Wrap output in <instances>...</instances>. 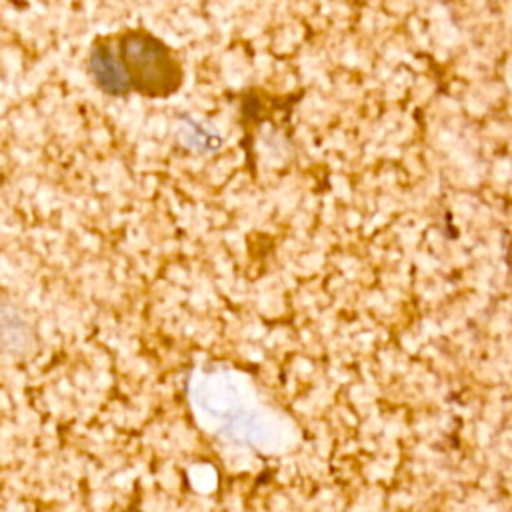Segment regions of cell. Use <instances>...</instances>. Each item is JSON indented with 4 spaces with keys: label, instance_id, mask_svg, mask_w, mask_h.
<instances>
[{
    "label": "cell",
    "instance_id": "cell-2",
    "mask_svg": "<svg viewBox=\"0 0 512 512\" xmlns=\"http://www.w3.org/2000/svg\"><path fill=\"white\" fill-rule=\"evenodd\" d=\"M88 68H90V74H92L96 86L102 92H106L110 96H126L128 92H132L126 72L120 64V58L108 42L94 44V48L90 50Z\"/></svg>",
    "mask_w": 512,
    "mask_h": 512
},
{
    "label": "cell",
    "instance_id": "cell-3",
    "mask_svg": "<svg viewBox=\"0 0 512 512\" xmlns=\"http://www.w3.org/2000/svg\"><path fill=\"white\" fill-rule=\"evenodd\" d=\"M34 346L28 322L10 306L0 308V348L10 354H26Z\"/></svg>",
    "mask_w": 512,
    "mask_h": 512
},
{
    "label": "cell",
    "instance_id": "cell-1",
    "mask_svg": "<svg viewBox=\"0 0 512 512\" xmlns=\"http://www.w3.org/2000/svg\"><path fill=\"white\" fill-rule=\"evenodd\" d=\"M118 42V58L132 90L148 98H166L180 88L182 66L162 40L138 30L122 34Z\"/></svg>",
    "mask_w": 512,
    "mask_h": 512
}]
</instances>
